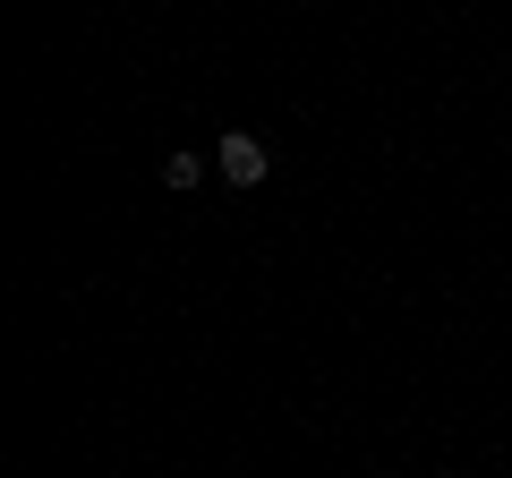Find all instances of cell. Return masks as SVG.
<instances>
[{
  "label": "cell",
  "instance_id": "obj_1",
  "mask_svg": "<svg viewBox=\"0 0 512 478\" xmlns=\"http://www.w3.org/2000/svg\"><path fill=\"white\" fill-rule=\"evenodd\" d=\"M214 163H222V180H231V188H256L265 171H274V154H265V137H256V129H222Z\"/></svg>",
  "mask_w": 512,
  "mask_h": 478
}]
</instances>
